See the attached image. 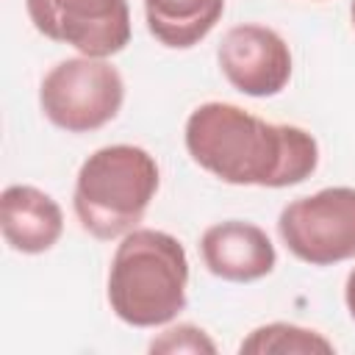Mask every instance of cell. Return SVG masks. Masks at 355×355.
I'll list each match as a JSON object with an SVG mask.
<instances>
[{"label": "cell", "instance_id": "6da1fadb", "mask_svg": "<svg viewBox=\"0 0 355 355\" xmlns=\"http://www.w3.org/2000/svg\"><path fill=\"white\" fill-rule=\"evenodd\" d=\"M183 141L194 164L230 186L286 189L319 166V144L305 128L266 122L233 103L197 105Z\"/></svg>", "mask_w": 355, "mask_h": 355}, {"label": "cell", "instance_id": "7a4b0ae2", "mask_svg": "<svg viewBox=\"0 0 355 355\" xmlns=\"http://www.w3.org/2000/svg\"><path fill=\"white\" fill-rule=\"evenodd\" d=\"M189 258L183 244L153 227H136L116 244L108 269V305L130 327L169 324L186 308Z\"/></svg>", "mask_w": 355, "mask_h": 355}, {"label": "cell", "instance_id": "3957f363", "mask_svg": "<svg viewBox=\"0 0 355 355\" xmlns=\"http://www.w3.org/2000/svg\"><path fill=\"white\" fill-rule=\"evenodd\" d=\"M158 183V164L144 147H100L78 169L72 191L75 216L80 227L100 241L128 236L144 219Z\"/></svg>", "mask_w": 355, "mask_h": 355}, {"label": "cell", "instance_id": "277c9868", "mask_svg": "<svg viewBox=\"0 0 355 355\" xmlns=\"http://www.w3.org/2000/svg\"><path fill=\"white\" fill-rule=\"evenodd\" d=\"M122 103L125 80L105 58H64L39 86L42 114L67 133L100 130L119 114Z\"/></svg>", "mask_w": 355, "mask_h": 355}, {"label": "cell", "instance_id": "5b68a950", "mask_svg": "<svg viewBox=\"0 0 355 355\" xmlns=\"http://www.w3.org/2000/svg\"><path fill=\"white\" fill-rule=\"evenodd\" d=\"M286 250L311 266L355 258V189L330 186L291 200L277 216Z\"/></svg>", "mask_w": 355, "mask_h": 355}, {"label": "cell", "instance_id": "8992f818", "mask_svg": "<svg viewBox=\"0 0 355 355\" xmlns=\"http://www.w3.org/2000/svg\"><path fill=\"white\" fill-rule=\"evenodd\" d=\"M33 28L80 55L111 58L130 42L128 0H25Z\"/></svg>", "mask_w": 355, "mask_h": 355}, {"label": "cell", "instance_id": "52a82bcc", "mask_svg": "<svg viewBox=\"0 0 355 355\" xmlns=\"http://www.w3.org/2000/svg\"><path fill=\"white\" fill-rule=\"evenodd\" d=\"M227 83L247 97H275L291 80V50L286 39L258 22L233 25L216 50Z\"/></svg>", "mask_w": 355, "mask_h": 355}, {"label": "cell", "instance_id": "ba28073f", "mask_svg": "<svg viewBox=\"0 0 355 355\" xmlns=\"http://www.w3.org/2000/svg\"><path fill=\"white\" fill-rule=\"evenodd\" d=\"M200 255L208 272L227 283L261 280L277 263V252L266 230L241 219L211 225L200 239Z\"/></svg>", "mask_w": 355, "mask_h": 355}, {"label": "cell", "instance_id": "9c48e42d", "mask_svg": "<svg viewBox=\"0 0 355 355\" xmlns=\"http://www.w3.org/2000/svg\"><path fill=\"white\" fill-rule=\"evenodd\" d=\"M0 230L11 250L39 255L58 244L64 214L47 191L36 186H8L0 197Z\"/></svg>", "mask_w": 355, "mask_h": 355}, {"label": "cell", "instance_id": "30bf717a", "mask_svg": "<svg viewBox=\"0 0 355 355\" xmlns=\"http://www.w3.org/2000/svg\"><path fill=\"white\" fill-rule=\"evenodd\" d=\"M225 0H144L147 31L172 50L200 44L222 19Z\"/></svg>", "mask_w": 355, "mask_h": 355}, {"label": "cell", "instance_id": "8fae6325", "mask_svg": "<svg viewBox=\"0 0 355 355\" xmlns=\"http://www.w3.org/2000/svg\"><path fill=\"white\" fill-rule=\"evenodd\" d=\"M241 355H288V352H333V344L308 327L300 324H288V322H272V324H261L255 327L239 347Z\"/></svg>", "mask_w": 355, "mask_h": 355}, {"label": "cell", "instance_id": "7c38bea8", "mask_svg": "<svg viewBox=\"0 0 355 355\" xmlns=\"http://www.w3.org/2000/svg\"><path fill=\"white\" fill-rule=\"evenodd\" d=\"M150 349L153 352H216V344L205 336V330L194 324H178L161 333V338H155Z\"/></svg>", "mask_w": 355, "mask_h": 355}, {"label": "cell", "instance_id": "4fadbf2b", "mask_svg": "<svg viewBox=\"0 0 355 355\" xmlns=\"http://www.w3.org/2000/svg\"><path fill=\"white\" fill-rule=\"evenodd\" d=\"M344 302H347L349 316L355 319V266H352V272L347 275V283H344Z\"/></svg>", "mask_w": 355, "mask_h": 355}, {"label": "cell", "instance_id": "5bb4252c", "mask_svg": "<svg viewBox=\"0 0 355 355\" xmlns=\"http://www.w3.org/2000/svg\"><path fill=\"white\" fill-rule=\"evenodd\" d=\"M349 17H352V28H355V0H352V6H349Z\"/></svg>", "mask_w": 355, "mask_h": 355}]
</instances>
